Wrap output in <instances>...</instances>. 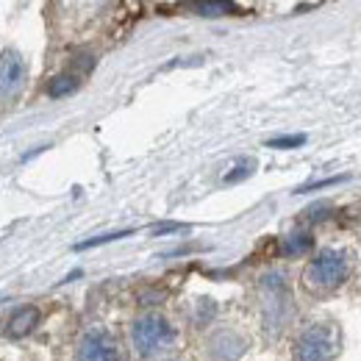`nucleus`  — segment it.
<instances>
[{"label":"nucleus","mask_w":361,"mask_h":361,"mask_svg":"<svg viewBox=\"0 0 361 361\" xmlns=\"http://www.w3.org/2000/svg\"><path fill=\"white\" fill-rule=\"evenodd\" d=\"M134 348L142 359H153L159 353H164L173 342H176V331L173 325L161 314H145L134 322Z\"/></svg>","instance_id":"nucleus-1"},{"label":"nucleus","mask_w":361,"mask_h":361,"mask_svg":"<svg viewBox=\"0 0 361 361\" xmlns=\"http://www.w3.org/2000/svg\"><path fill=\"white\" fill-rule=\"evenodd\" d=\"M339 348V334L328 322H317L306 328L295 342V359L298 361H331Z\"/></svg>","instance_id":"nucleus-2"},{"label":"nucleus","mask_w":361,"mask_h":361,"mask_svg":"<svg viewBox=\"0 0 361 361\" xmlns=\"http://www.w3.org/2000/svg\"><path fill=\"white\" fill-rule=\"evenodd\" d=\"M345 275H348V256L342 250H325L312 259L306 270V283L312 289H331V286H339Z\"/></svg>","instance_id":"nucleus-3"},{"label":"nucleus","mask_w":361,"mask_h":361,"mask_svg":"<svg viewBox=\"0 0 361 361\" xmlns=\"http://www.w3.org/2000/svg\"><path fill=\"white\" fill-rule=\"evenodd\" d=\"M28 81L25 59L17 50H6L0 56V103H11L20 97Z\"/></svg>","instance_id":"nucleus-4"},{"label":"nucleus","mask_w":361,"mask_h":361,"mask_svg":"<svg viewBox=\"0 0 361 361\" xmlns=\"http://www.w3.org/2000/svg\"><path fill=\"white\" fill-rule=\"evenodd\" d=\"M78 361H123L120 342L106 328H92L78 345Z\"/></svg>","instance_id":"nucleus-5"},{"label":"nucleus","mask_w":361,"mask_h":361,"mask_svg":"<svg viewBox=\"0 0 361 361\" xmlns=\"http://www.w3.org/2000/svg\"><path fill=\"white\" fill-rule=\"evenodd\" d=\"M37 309H20V312H14V317L8 319V328H6V334L8 336H25L34 325H37Z\"/></svg>","instance_id":"nucleus-6"},{"label":"nucleus","mask_w":361,"mask_h":361,"mask_svg":"<svg viewBox=\"0 0 361 361\" xmlns=\"http://www.w3.org/2000/svg\"><path fill=\"white\" fill-rule=\"evenodd\" d=\"M78 73H61V75H56L53 81H50V87H47V94L50 97H64V94H70V92L78 90Z\"/></svg>","instance_id":"nucleus-7"},{"label":"nucleus","mask_w":361,"mask_h":361,"mask_svg":"<svg viewBox=\"0 0 361 361\" xmlns=\"http://www.w3.org/2000/svg\"><path fill=\"white\" fill-rule=\"evenodd\" d=\"M217 339H220V342H226V348H212V353H214L217 359L233 361V359H239V356H242V350H245L242 339H236L233 334H220Z\"/></svg>","instance_id":"nucleus-8"},{"label":"nucleus","mask_w":361,"mask_h":361,"mask_svg":"<svg viewBox=\"0 0 361 361\" xmlns=\"http://www.w3.org/2000/svg\"><path fill=\"white\" fill-rule=\"evenodd\" d=\"M312 247V236L309 233H289L286 242H283V253L286 256H300Z\"/></svg>","instance_id":"nucleus-9"},{"label":"nucleus","mask_w":361,"mask_h":361,"mask_svg":"<svg viewBox=\"0 0 361 361\" xmlns=\"http://www.w3.org/2000/svg\"><path fill=\"white\" fill-rule=\"evenodd\" d=\"M200 14H206V17H220V14H231V11H236V6L233 3H197L195 6Z\"/></svg>","instance_id":"nucleus-10"},{"label":"nucleus","mask_w":361,"mask_h":361,"mask_svg":"<svg viewBox=\"0 0 361 361\" xmlns=\"http://www.w3.org/2000/svg\"><path fill=\"white\" fill-rule=\"evenodd\" d=\"M123 236H131V231H117V233H103V236H94V239H87L81 245H75L78 250H87V247H97V245H106V242H114V239H123Z\"/></svg>","instance_id":"nucleus-11"},{"label":"nucleus","mask_w":361,"mask_h":361,"mask_svg":"<svg viewBox=\"0 0 361 361\" xmlns=\"http://www.w3.org/2000/svg\"><path fill=\"white\" fill-rule=\"evenodd\" d=\"M303 142H306V136L303 134L281 136V139H270V142H267V147H275V150H289V147H298V145H303Z\"/></svg>","instance_id":"nucleus-12"},{"label":"nucleus","mask_w":361,"mask_h":361,"mask_svg":"<svg viewBox=\"0 0 361 361\" xmlns=\"http://www.w3.org/2000/svg\"><path fill=\"white\" fill-rule=\"evenodd\" d=\"M253 167H256V161H253V159H245V161L236 167V173H231V176H228L226 183H236V180L247 178V176L253 173Z\"/></svg>","instance_id":"nucleus-13"},{"label":"nucleus","mask_w":361,"mask_h":361,"mask_svg":"<svg viewBox=\"0 0 361 361\" xmlns=\"http://www.w3.org/2000/svg\"><path fill=\"white\" fill-rule=\"evenodd\" d=\"M342 178H328V180H314V183H309V186H303V189H298V192H312V189H325V186H334V183H339Z\"/></svg>","instance_id":"nucleus-14"},{"label":"nucleus","mask_w":361,"mask_h":361,"mask_svg":"<svg viewBox=\"0 0 361 361\" xmlns=\"http://www.w3.org/2000/svg\"><path fill=\"white\" fill-rule=\"evenodd\" d=\"M180 223H164V226H156L153 228V233H170V231H180Z\"/></svg>","instance_id":"nucleus-15"}]
</instances>
